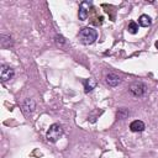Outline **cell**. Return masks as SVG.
<instances>
[{"label": "cell", "mask_w": 158, "mask_h": 158, "mask_svg": "<svg viewBox=\"0 0 158 158\" xmlns=\"http://www.w3.org/2000/svg\"><path fill=\"white\" fill-rule=\"evenodd\" d=\"M78 37L83 44H93L98 38V33L93 27H84L79 31Z\"/></svg>", "instance_id": "obj_1"}, {"label": "cell", "mask_w": 158, "mask_h": 158, "mask_svg": "<svg viewBox=\"0 0 158 158\" xmlns=\"http://www.w3.org/2000/svg\"><path fill=\"white\" fill-rule=\"evenodd\" d=\"M62 135H63V128H62V126L58 125V123H53V125H51L49 130L47 131V139H48L49 142L54 143V142H57V141L62 137Z\"/></svg>", "instance_id": "obj_2"}, {"label": "cell", "mask_w": 158, "mask_h": 158, "mask_svg": "<svg viewBox=\"0 0 158 158\" xmlns=\"http://www.w3.org/2000/svg\"><path fill=\"white\" fill-rule=\"evenodd\" d=\"M146 91H147V86L143 83H139V81H136L130 86V93L136 98H139V96L144 95Z\"/></svg>", "instance_id": "obj_3"}, {"label": "cell", "mask_w": 158, "mask_h": 158, "mask_svg": "<svg viewBox=\"0 0 158 158\" xmlns=\"http://www.w3.org/2000/svg\"><path fill=\"white\" fill-rule=\"evenodd\" d=\"M15 72L11 67L6 65V64H2L1 68H0V78H1V81H7L10 80L12 77H14Z\"/></svg>", "instance_id": "obj_4"}, {"label": "cell", "mask_w": 158, "mask_h": 158, "mask_svg": "<svg viewBox=\"0 0 158 158\" xmlns=\"http://www.w3.org/2000/svg\"><path fill=\"white\" fill-rule=\"evenodd\" d=\"M91 1H83L81 4H80V6H79V12H78V15H79V19L80 20H86V17L89 16V10H90V7H91Z\"/></svg>", "instance_id": "obj_5"}, {"label": "cell", "mask_w": 158, "mask_h": 158, "mask_svg": "<svg viewBox=\"0 0 158 158\" xmlns=\"http://www.w3.org/2000/svg\"><path fill=\"white\" fill-rule=\"evenodd\" d=\"M105 81H106V84H107L109 86H117V85L120 84L121 79H120V77H117L116 74L110 73V74H107V75H106Z\"/></svg>", "instance_id": "obj_6"}, {"label": "cell", "mask_w": 158, "mask_h": 158, "mask_svg": "<svg viewBox=\"0 0 158 158\" xmlns=\"http://www.w3.org/2000/svg\"><path fill=\"white\" fill-rule=\"evenodd\" d=\"M35 107H36V104H35V101L32 99H26L23 101V104H22V110H23L25 114L32 112L35 110Z\"/></svg>", "instance_id": "obj_7"}, {"label": "cell", "mask_w": 158, "mask_h": 158, "mask_svg": "<svg viewBox=\"0 0 158 158\" xmlns=\"http://www.w3.org/2000/svg\"><path fill=\"white\" fill-rule=\"evenodd\" d=\"M130 130L132 132H142L144 130V123L141 120H135L130 125Z\"/></svg>", "instance_id": "obj_8"}, {"label": "cell", "mask_w": 158, "mask_h": 158, "mask_svg": "<svg viewBox=\"0 0 158 158\" xmlns=\"http://www.w3.org/2000/svg\"><path fill=\"white\" fill-rule=\"evenodd\" d=\"M83 84H84V88H85V91H86V93H88V91H91V90L96 86V81H95V79H93V78L85 79V80L83 81Z\"/></svg>", "instance_id": "obj_9"}, {"label": "cell", "mask_w": 158, "mask_h": 158, "mask_svg": "<svg viewBox=\"0 0 158 158\" xmlns=\"http://www.w3.org/2000/svg\"><path fill=\"white\" fill-rule=\"evenodd\" d=\"M138 23L142 27H148L152 23V20H151V17L148 15H141L139 19H138Z\"/></svg>", "instance_id": "obj_10"}, {"label": "cell", "mask_w": 158, "mask_h": 158, "mask_svg": "<svg viewBox=\"0 0 158 158\" xmlns=\"http://www.w3.org/2000/svg\"><path fill=\"white\" fill-rule=\"evenodd\" d=\"M127 30H128V32H130V33H132V35L137 33V31H138V23H136L135 21H131V22L128 23Z\"/></svg>", "instance_id": "obj_11"}, {"label": "cell", "mask_w": 158, "mask_h": 158, "mask_svg": "<svg viewBox=\"0 0 158 158\" xmlns=\"http://www.w3.org/2000/svg\"><path fill=\"white\" fill-rule=\"evenodd\" d=\"M128 115H130V111H128L126 107H122V109H120V110L117 111V117L121 118V120L125 118V117H127Z\"/></svg>", "instance_id": "obj_12"}, {"label": "cell", "mask_w": 158, "mask_h": 158, "mask_svg": "<svg viewBox=\"0 0 158 158\" xmlns=\"http://www.w3.org/2000/svg\"><path fill=\"white\" fill-rule=\"evenodd\" d=\"M64 43H65L64 37H63V36H60V35H57V36H56V44H57L58 47H63V46H64Z\"/></svg>", "instance_id": "obj_13"}, {"label": "cell", "mask_w": 158, "mask_h": 158, "mask_svg": "<svg viewBox=\"0 0 158 158\" xmlns=\"http://www.w3.org/2000/svg\"><path fill=\"white\" fill-rule=\"evenodd\" d=\"M1 38H2V40H1V47H2V48H7L6 42H7V41H9V42H11V38H10V37H7V36H5V35H2V36H1ZM9 44L11 46V43H9Z\"/></svg>", "instance_id": "obj_14"}, {"label": "cell", "mask_w": 158, "mask_h": 158, "mask_svg": "<svg viewBox=\"0 0 158 158\" xmlns=\"http://www.w3.org/2000/svg\"><path fill=\"white\" fill-rule=\"evenodd\" d=\"M156 47H157V48H158V41H157V42H156Z\"/></svg>", "instance_id": "obj_15"}]
</instances>
